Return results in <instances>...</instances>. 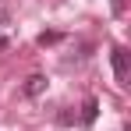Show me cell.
Wrapping results in <instances>:
<instances>
[{"label":"cell","mask_w":131,"mask_h":131,"mask_svg":"<svg viewBox=\"0 0 131 131\" xmlns=\"http://www.w3.org/2000/svg\"><path fill=\"white\" fill-rule=\"evenodd\" d=\"M113 74H117V82L121 85H128L131 82V53H128V46H113Z\"/></svg>","instance_id":"6da1fadb"},{"label":"cell","mask_w":131,"mask_h":131,"mask_svg":"<svg viewBox=\"0 0 131 131\" xmlns=\"http://www.w3.org/2000/svg\"><path fill=\"white\" fill-rule=\"evenodd\" d=\"M43 89H46V78H43V74H32V78L25 82V96L36 99V96H43Z\"/></svg>","instance_id":"7a4b0ae2"},{"label":"cell","mask_w":131,"mask_h":131,"mask_svg":"<svg viewBox=\"0 0 131 131\" xmlns=\"http://www.w3.org/2000/svg\"><path fill=\"white\" fill-rule=\"evenodd\" d=\"M96 117H99V99H92V96H89L85 106H82V124H92Z\"/></svg>","instance_id":"3957f363"},{"label":"cell","mask_w":131,"mask_h":131,"mask_svg":"<svg viewBox=\"0 0 131 131\" xmlns=\"http://www.w3.org/2000/svg\"><path fill=\"white\" fill-rule=\"evenodd\" d=\"M53 43H60V32H43L39 36V46H53Z\"/></svg>","instance_id":"277c9868"},{"label":"cell","mask_w":131,"mask_h":131,"mask_svg":"<svg viewBox=\"0 0 131 131\" xmlns=\"http://www.w3.org/2000/svg\"><path fill=\"white\" fill-rule=\"evenodd\" d=\"M57 121H60V124H71V121H74V113H71V110H64V113H57Z\"/></svg>","instance_id":"5b68a950"},{"label":"cell","mask_w":131,"mask_h":131,"mask_svg":"<svg viewBox=\"0 0 131 131\" xmlns=\"http://www.w3.org/2000/svg\"><path fill=\"white\" fill-rule=\"evenodd\" d=\"M124 4H128V0H113V11L121 14V11H124Z\"/></svg>","instance_id":"8992f818"},{"label":"cell","mask_w":131,"mask_h":131,"mask_svg":"<svg viewBox=\"0 0 131 131\" xmlns=\"http://www.w3.org/2000/svg\"><path fill=\"white\" fill-rule=\"evenodd\" d=\"M0 25H7V7H0Z\"/></svg>","instance_id":"52a82bcc"},{"label":"cell","mask_w":131,"mask_h":131,"mask_svg":"<svg viewBox=\"0 0 131 131\" xmlns=\"http://www.w3.org/2000/svg\"><path fill=\"white\" fill-rule=\"evenodd\" d=\"M0 50H7V39H4V36H0Z\"/></svg>","instance_id":"ba28073f"}]
</instances>
